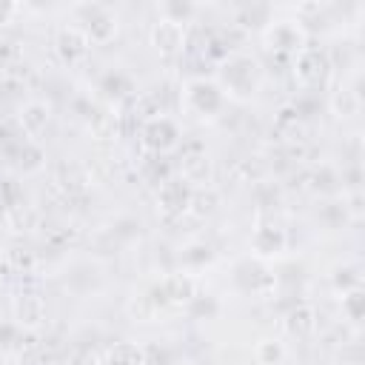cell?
I'll return each instance as SVG.
<instances>
[{
  "label": "cell",
  "mask_w": 365,
  "mask_h": 365,
  "mask_svg": "<svg viewBox=\"0 0 365 365\" xmlns=\"http://www.w3.org/2000/svg\"><path fill=\"white\" fill-rule=\"evenodd\" d=\"M177 137H180V131H177L174 120H168V117H154V120H148L145 128H143V143H145L151 151H157V154L174 148V145H177Z\"/></svg>",
  "instance_id": "obj_1"
},
{
  "label": "cell",
  "mask_w": 365,
  "mask_h": 365,
  "mask_svg": "<svg viewBox=\"0 0 365 365\" xmlns=\"http://www.w3.org/2000/svg\"><path fill=\"white\" fill-rule=\"evenodd\" d=\"M234 282L242 288V291H262L274 282V277L268 274V268L257 259H242L234 265Z\"/></svg>",
  "instance_id": "obj_2"
},
{
  "label": "cell",
  "mask_w": 365,
  "mask_h": 365,
  "mask_svg": "<svg viewBox=\"0 0 365 365\" xmlns=\"http://www.w3.org/2000/svg\"><path fill=\"white\" fill-rule=\"evenodd\" d=\"M77 11L83 14V23L91 40L106 43L114 34V17L106 11V6H77Z\"/></svg>",
  "instance_id": "obj_3"
},
{
  "label": "cell",
  "mask_w": 365,
  "mask_h": 365,
  "mask_svg": "<svg viewBox=\"0 0 365 365\" xmlns=\"http://www.w3.org/2000/svg\"><path fill=\"white\" fill-rule=\"evenodd\" d=\"M188 103L200 114H217L222 108V91L208 80H194L188 83Z\"/></svg>",
  "instance_id": "obj_4"
},
{
  "label": "cell",
  "mask_w": 365,
  "mask_h": 365,
  "mask_svg": "<svg viewBox=\"0 0 365 365\" xmlns=\"http://www.w3.org/2000/svg\"><path fill=\"white\" fill-rule=\"evenodd\" d=\"M254 68H257L254 60H248V57H234V60L225 63L222 77H225V83H228L234 91L248 94V91H254Z\"/></svg>",
  "instance_id": "obj_5"
},
{
  "label": "cell",
  "mask_w": 365,
  "mask_h": 365,
  "mask_svg": "<svg viewBox=\"0 0 365 365\" xmlns=\"http://www.w3.org/2000/svg\"><path fill=\"white\" fill-rule=\"evenodd\" d=\"M188 202H191V188H188L185 180H163V185H160V205L168 214L185 211Z\"/></svg>",
  "instance_id": "obj_6"
},
{
  "label": "cell",
  "mask_w": 365,
  "mask_h": 365,
  "mask_svg": "<svg viewBox=\"0 0 365 365\" xmlns=\"http://www.w3.org/2000/svg\"><path fill=\"white\" fill-rule=\"evenodd\" d=\"M57 48H60L63 60L74 63L77 57H83V54H86L88 40H86V34H83V31H77V29H63V31H60V37H57Z\"/></svg>",
  "instance_id": "obj_7"
},
{
  "label": "cell",
  "mask_w": 365,
  "mask_h": 365,
  "mask_svg": "<svg viewBox=\"0 0 365 365\" xmlns=\"http://www.w3.org/2000/svg\"><path fill=\"white\" fill-rule=\"evenodd\" d=\"M154 43L160 51L171 54L182 46V26L180 23H171V20H163L157 29H154Z\"/></svg>",
  "instance_id": "obj_8"
},
{
  "label": "cell",
  "mask_w": 365,
  "mask_h": 365,
  "mask_svg": "<svg viewBox=\"0 0 365 365\" xmlns=\"http://www.w3.org/2000/svg\"><path fill=\"white\" fill-rule=\"evenodd\" d=\"M268 43H271V48H277V51H291V48H299L302 37H299V31H297L294 23H277V26L268 31Z\"/></svg>",
  "instance_id": "obj_9"
},
{
  "label": "cell",
  "mask_w": 365,
  "mask_h": 365,
  "mask_svg": "<svg viewBox=\"0 0 365 365\" xmlns=\"http://www.w3.org/2000/svg\"><path fill=\"white\" fill-rule=\"evenodd\" d=\"M100 91L108 94V97H114V100H120V97H125V94L134 91V83H131L128 74L111 68V71H106V74L100 77Z\"/></svg>",
  "instance_id": "obj_10"
},
{
  "label": "cell",
  "mask_w": 365,
  "mask_h": 365,
  "mask_svg": "<svg viewBox=\"0 0 365 365\" xmlns=\"http://www.w3.org/2000/svg\"><path fill=\"white\" fill-rule=\"evenodd\" d=\"M282 245H285V234L277 225H265V228H259L254 234V248L259 254H277Z\"/></svg>",
  "instance_id": "obj_11"
},
{
  "label": "cell",
  "mask_w": 365,
  "mask_h": 365,
  "mask_svg": "<svg viewBox=\"0 0 365 365\" xmlns=\"http://www.w3.org/2000/svg\"><path fill=\"white\" fill-rule=\"evenodd\" d=\"M108 365H145V356L134 342H117L108 351Z\"/></svg>",
  "instance_id": "obj_12"
},
{
  "label": "cell",
  "mask_w": 365,
  "mask_h": 365,
  "mask_svg": "<svg viewBox=\"0 0 365 365\" xmlns=\"http://www.w3.org/2000/svg\"><path fill=\"white\" fill-rule=\"evenodd\" d=\"M17 314H20V322L26 325H37L43 319V299L37 294H20L17 299Z\"/></svg>",
  "instance_id": "obj_13"
},
{
  "label": "cell",
  "mask_w": 365,
  "mask_h": 365,
  "mask_svg": "<svg viewBox=\"0 0 365 365\" xmlns=\"http://www.w3.org/2000/svg\"><path fill=\"white\" fill-rule=\"evenodd\" d=\"M220 311V305H217V299L214 297H191L188 299V317H194V319H208V317H214Z\"/></svg>",
  "instance_id": "obj_14"
},
{
  "label": "cell",
  "mask_w": 365,
  "mask_h": 365,
  "mask_svg": "<svg viewBox=\"0 0 365 365\" xmlns=\"http://www.w3.org/2000/svg\"><path fill=\"white\" fill-rule=\"evenodd\" d=\"M143 356H145V365H174L177 351L168 345H148L143 351Z\"/></svg>",
  "instance_id": "obj_15"
},
{
  "label": "cell",
  "mask_w": 365,
  "mask_h": 365,
  "mask_svg": "<svg viewBox=\"0 0 365 365\" xmlns=\"http://www.w3.org/2000/svg\"><path fill=\"white\" fill-rule=\"evenodd\" d=\"M282 359V345L274 342V339H262L257 345V362L259 365H277Z\"/></svg>",
  "instance_id": "obj_16"
},
{
  "label": "cell",
  "mask_w": 365,
  "mask_h": 365,
  "mask_svg": "<svg viewBox=\"0 0 365 365\" xmlns=\"http://www.w3.org/2000/svg\"><path fill=\"white\" fill-rule=\"evenodd\" d=\"M46 120H48L46 106L34 103V106H29V108H26V114H23V128H26L29 134H34V131H40V125H43Z\"/></svg>",
  "instance_id": "obj_17"
},
{
  "label": "cell",
  "mask_w": 365,
  "mask_h": 365,
  "mask_svg": "<svg viewBox=\"0 0 365 365\" xmlns=\"http://www.w3.org/2000/svg\"><path fill=\"white\" fill-rule=\"evenodd\" d=\"M208 259H211V248H208L205 242H194V245H188V248L182 251V257H180L182 265H205Z\"/></svg>",
  "instance_id": "obj_18"
},
{
  "label": "cell",
  "mask_w": 365,
  "mask_h": 365,
  "mask_svg": "<svg viewBox=\"0 0 365 365\" xmlns=\"http://www.w3.org/2000/svg\"><path fill=\"white\" fill-rule=\"evenodd\" d=\"M163 11L168 14L171 23H180L182 26V20L194 14V6L191 3H163Z\"/></svg>",
  "instance_id": "obj_19"
},
{
  "label": "cell",
  "mask_w": 365,
  "mask_h": 365,
  "mask_svg": "<svg viewBox=\"0 0 365 365\" xmlns=\"http://www.w3.org/2000/svg\"><path fill=\"white\" fill-rule=\"evenodd\" d=\"M359 282V274H356V268H336V274H334V285L336 288H351V285H356Z\"/></svg>",
  "instance_id": "obj_20"
},
{
  "label": "cell",
  "mask_w": 365,
  "mask_h": 365,
  "mask_svg": "<svg viewBox=\"0 0 365 365\" xmlns=\"http://www.w3.org/2000/svg\"><path fill=\"white\" fill-rule=\"evenodd\" d=\"M342 308L348 311L351 319H359V317H362V294H359V291H351V294L342 299Z\"/></svg>",
  "instance_id": "obj_21"
},
{
  "label": "cell",
  "mask_w": 365,
  "mask_h": 365,
  "mask_svg": "<svg viewBox=\"0 0 365 365\" xmlns=\"http://www.w3.org/2000/svg\"><path fill=\"white\" fill-rule=\"evenodd\" d=\"M14 339H17V325H11V322H0V348L11 345Z\"/></svg>",
  "instance_id": "obj_22"
},
{
  "label": "cell",
  "mask_w": 365,
  "mask_h": 365,
  "mask_svg": "<svg viewBox=\"0 0 365 365\" xmlns=\"http://www.w3.org/2000/svg\"><path fill=\"white\" fill-rule=\"evenodd\" d=\"M11 11H14V6H9V3H0V23H3V20H6Z\"/></svg>",
  "instance_id": "obj_23"
}]
</instances>
